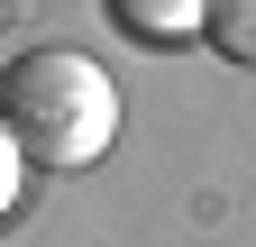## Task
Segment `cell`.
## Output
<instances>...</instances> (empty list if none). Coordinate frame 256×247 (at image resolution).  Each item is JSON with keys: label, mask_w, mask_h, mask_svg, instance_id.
Segmentation results:
<instances>
[{"label": "cell", "mask_w": 256, "mask_h": 247, "mask_svg": "<svg viewBox=\"0 0 256 247\" xmlns=\"http://www.w3.org/2000/svg\"><path fill=\"white\" fill-rule=\"evenodd\" d=\"M0 119H10L18 156L46 174H82L119 138V82L74 46H18L0 64Z\"/></svg>", "instance_id": "obj_1"}, {"label": "cell", "mask_w": 256, "mask_h": 247, "mask_svg": "<svg viewBox=\"0 0 256 247\" xmlns=\"http://www.w3.org/2000/svg\"><path fill=\"white\" fill-rule=\"evenodd\" d=\"M110 18L146 46H192L210 37V0H110Z\"/></svg>", "instance_id": "obj_2"}, {"label": "cell", "mask_w": 256, "mask_h": 247, "mask_svg": "<svg viewBox=\"0 0 256 247\" xmlns=\"http://www.w3.org/2000/svg\"><path fill=\"white\" fill-rule=\"evenodd\" d=\"M202 46L256 74V0H210V37H202Z\"/></svg>", "instance_id": "obj_3"}, {"label": "cell", "mask_w": 256, "mask_h": 247, "mask_svg": "<svg viewBox=\"0 0 256 247\" xmlns=\"http://www.w3.org/2000/svg\"><path fill=\"white\" fill-rule=\"evenodd\" d=\"M28 192V156H18V138H10V119H0V220H10V202Z\"/></svg>", "instance_id": "obj_4"}]
</instances>
